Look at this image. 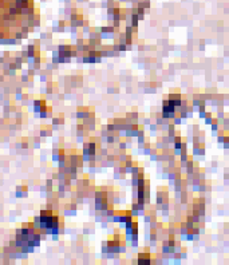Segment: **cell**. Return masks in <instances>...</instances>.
<instances>
[{
  "mask_svg": "<svg viewBox=\"0 0 229 265\" xmlns=\"http://www.w3.org/2000/svg\"><path fill=\"white\" fill-rule=\"evenodd\" d=\"M38 20L33 0H0V38H22Z\"/></svg>",
  "mask_w": 229,
  "mask_h": 265,
  "instance_id": "1",
  "label": "cell"
},
{
  "mask_svg": "<svg viewBox=\"0 0 229 265\" xmlns=\"http://www.w3.org/2000/svg\"><path fill=\"white\" fill-rule=\"evenodd\" d=\"M39 225L44 231H48V232L55 233L58 231V225H59V218H58L57 214L51 213V212H47V210H43L40 216H39Z\"/></svg>",
  "mask_w": 229,
  "mask_h": 265,
  "instance_id": "2",
  "label": "cell"
},
{
  "mask_svg": "<svg viewBox=\"0 0 229 265\" xmlns=\"http://www.w3.org/2000/svg\"><path fill=\"white\" fill-rule=\"evenodd\" d=\"M16 240L23 245H35L39 241V233L35 228H24L22 231H18Z\"/></svg>",
  "mask_w": 229,
  "mask_h": 265,
  "instance_id": "3",
  "label": "cell"
}]
</instances>
